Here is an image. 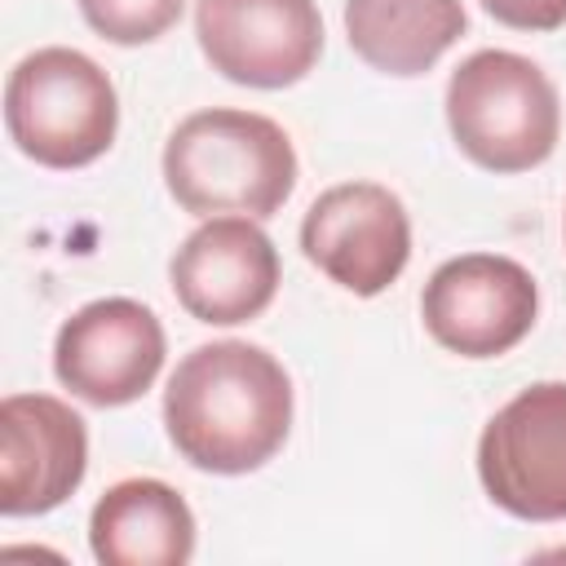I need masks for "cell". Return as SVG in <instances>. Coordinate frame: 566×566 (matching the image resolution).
Listing matches in <instances>:
<instances>
[{"mask_svg":"<svg viewBox=\"0 0 566 566\" xmlns=\"http://www.w3.org/2000/svg\"><path fill=\"white\" fill-rule=\"evenodd\" d=\"M164 429L203 473L239 478L279 455L292 429V376L252 340L195 345L164 389Z\"/></svg>","mask_w":566,"mask_h":566,"instance_id":"1","label":"cell"},{"mask_svg":"<svg viewBox=\"0 0 566 566\" xmlns=\"http://www.w3.org/2000/svg\"><path fill=\"white\" fill-rule=\"evenodd\" d=\"M164 186L195 217L265 221L296 190V150L270 115L208 106L168 133Z\"/></svg>","mask_w":566,"mask_h":566,"instance_id":"2","label":"cell"},{"mask_svg":"<svg viewBox=\"0 0 566 566\" xmlns=\"http://www.w3.org/2000/svg\"><path fill=\"white\" fill-rule=\"evenodd\" d=\"M447 124L455 146L486 172H531L562 137L553 80L513 49H478L447 80Z\"/></svg>","mask_w":566,"mask_h":566,"instance_id":"3","label":"cell"},{"mask_svg":"<svg viewBox=\"0 0 566 566\" xmlns=\"http://www.w3.org/2000/svg\"><path fill=\"white\" fill-rule=\"evenodd\" d=\"M4 128L27 159L44 168H84L111 150L119 97L88 53L49 44L9 71Z\"/></svg>","mask_w":566,"mask_h":566,"instance_id":"4","label":"cell"},{"mask_svg":"<svg viewBox=\"0 0 566 566\" xmlns=\"http://www.w3.org/2000/svg\"><path fill=\"white\" fill-rule=\"evenodd\" d=\"M478 478L522 522H566V380L526 385L478 438Z\"/></svg>","mask_w":566,"mask_h":566,"instance_id":"5","label":"cell"},{"mask_svg":"<svg viewBox=\"0 0 566 566\" xmlns=\"http://www.w3.org/2000/svg\"><path fill=\"white\" fill-rule=\"evenodd\" d=\"M539 314V287L531 270L500 252H464L442 261L424 292V332L460 358H500L522 345Z\"/></svg>","mask_w":566,"mask_h":566,"instance_id":"6","label":"cell"},{"mask_svg":"<svg viewBox=\"0 0 566 566\" xmlns=\"http://www.w3.org/2000/svg\"><path fill=\"white\" fill-rule=\"evenodd\" d=\"M301 252L345 292L380 296L411 261V217L389 186L340 181L305 208Z\"/></svg>","mask_w":566,"mask_h":566,"instance_id":"7","label":"cell"},{"mask_svg":"<svg viewBox=\"0 0 566 566\" xmlns=\"http://www.w3.org/2000/svg\"><path fill=\"white\" fill-rule=\"evenodd\" d=\"M164 323L133 296L80 305L53 340V376L88 407L137 402L164 367Z\"/></svg>","mask_w":566,"mask_h":566,"instance_id":"8","label":"cell"},{"mask_svg":"<svg viewBox=\"0 0 566 566\" xmlns=\"http://www.w3.org/2000/svg\"><path fill=\"white\" fill-rule=\"evenodd\" d=\"M195 35L212 71L248 88L301 84L323 57L314 0H195Z\"/></svg>","mask_w":566,"mask_h":566,"instance_id":"9","label":"cell"},{"mask_svg":"<svg viewBox=\"0 0 566 566\" xmlns=\"http://www.w3.org/2000/svg\"><path fill=\"white\" fill-rule=\"evenodd\" d=\"M181 310L208 327H234L270 310L279 292V252L256 217H203L168 265Z\"/></svg>","mask_w":566,"mask_h":566,"instance_id":"10","label":"cell"},{"mask_svg":"<svg viewBox=\"0 0 566 566\" xmlns=\"http://www.w3.org/2000/svg\"><path fill=\"white\" fill-rule=\"evenodd\" d=\"M88 469V429L53 394L0 402V513L35 517L66 504Z\"/></svg>","mask_w":566,"mask_h":566,"instance_id":"11","label":"cell"},{"mask_svg":"<svg viewBox=\"0 0 566 566\" xmlns=\"http://www.w3.org/2000/svg\"><path fill=\"white\" fill-rule=\"evenodd\" d=\"M88 548L102 566H186L195 557V513L177 486L124 478L93 504Z\"/></svg>","mask_w":566,"mask_h":566,"instance_id":"12","label":"cell"},{"mask_svg":"<svg viewBox=\"0 0 566 566\" xmlns=\"http://www.w3.org/2000/svg\"><path fill=\"white\" fill-rule=\"evenodd\" d=\"M460 0H345V40L380 75H424L464 35Z\"/></svg>","mask_w":566,"mask_h":566,"instance_id":"13","label":"cell"},{"mask_svg":"<svg viewBox=\"0 0 566 566\" xmlns=\"http://www.w3.org/2000/svg\"><path fill=\"white\" fill-rule=\"evenodd\" d=\"M84 22L111 44H150L177 27L186 0H75Z\"/></svg>","mask_w":566,"mask_h":566,"instance_id":"14","label":"cell"},{"mask_svg":"<svg viewBox=\"0 0 566 566\" xmlns=\"http://www.w3.org/2000/svg\"><path fill=\"white\" fill-rule=\"evenodd\" d=\"M482 9L513 31H557L566 27V0H482Z\"/></svg>","mask_w":566,"mask_h":566,"instance_id":"15","label":"cell"}]
</instances>
